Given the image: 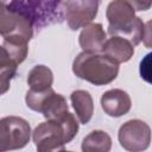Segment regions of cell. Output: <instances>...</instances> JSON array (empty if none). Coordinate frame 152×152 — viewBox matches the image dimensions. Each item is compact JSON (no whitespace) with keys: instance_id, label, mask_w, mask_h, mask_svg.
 I'll return each instance as SVG.
<instances>
[{"instance_id":"cell-1","label":"cell","mask_w":152,"mask_h":152,"mask_svg":"<svg viewBox=\"0 0 152 152\" xmlns=\"http://www.w3.org/2000/svg\"><path fill=\"white\" fill-rule=\"evenodd\" d=\"M78 132V122L74 114L66 112L57 120H46L32 132V139L39 152L63 151Z\"/></svg>"},{"instance_id":"cell-2","label":"cell","mask_w":152,"mask_h":152,"mask_svg":"<svg viewBox=\"0 0 152 152\" xmlns=\"http://www.w3.org/2000/svg\"><path fill=\"white\" fill-rule=\"evenodd\" d=\"M74 74L94 86H104L113 82L119 74V63L103 52L78 53L72 62Z\"/></svg>"},{"instance_id":"cell-3","label":"cell","mask_w":152,"mask_h":152,"mask_svg":"<svg viewBox=\"0 0 152 152\" xmlns=\"http://www.w3.org/2000/svg\"><path fill=\"white\" fill-rule=\"evenodd\" d=\"M108 33L128 39L134 46L142 39L144 23L135 15V10L126 0H113L106 10Z\"/></svg>"},{"instance_id":"cell-4","label":"cell","mask_w":152,"mask_h":152,"mask_svg":"<svg viewBox=\"0 0 152 152\" xmlns=\"http://www.w3.org/2000/svg\"><path fill=\"white\" fill-rule=\"evenodd\" d=\"M66 0H12L7 6L31 18L34 26L61 20L64 17Z\"/></svg>"},{"instance_id":"cell-5","label":"cell","mask_w":152,"mask_h":152,"mask_svg":"<svg viewBox=\"0 0 152 152\" xmlns=\"http://www.w3.org/2000/svg\"><path fill=\"white\" fill-rule=\"evenodd\" d=\"M26 106L38 113H42L46 120H57L69 112V106L63 95L57 94L52 87L45 90H27L25 96Z\"/></svg>"},{"instance_id":"cell-6","label":"cell","mask_w":152,"mask_h":152,"mask_svg":"<svg viewBox=\"0 0 152 152\" xmlns=\"http://www.w3.org/2000/svg\"><path fill=\"white\" fill-rule=\"evenodd\" d=\"M33 21L30 17L1 2L0 33L4 39L28 43L33 36Z\"/></svg>"},{"instance_id":"cell-7","label":"cell","mask_w":152,"mask_h":152,"mask_svg":"<svg viewBox=\"0 0 152 152\" xmlns=\"http://www.w3.org/2000/svg\"><path fill=\"white\" fill-rule=\"evenodd\" d=\"M31 138L30 124L20 116H5L0 120V151L23 148Z\"/></svg>"},{"instance_id":"cell-8","label":"cell","mask_w":152,"mask_h":152,"mask_svg":"<svg viewBox=\"0 0 152 152\" xmlns=\"http://www.w3.org/2000/svg\"><path fill=\"white\" fill-rule=\"evenodd\" d=\"M151 128L150 126L139 119H132L122 124L118 132V139L127 151L138 152L146 150L151 144Z\"/></svg>"},{"instance_id":"cell-9","label":"cell","mask_w":152,"mask_h":152,"mask_svg":"<svg viewBox=\"0 0 152 152\" xmlns=\"http://www.w3.org/2000/svg\"><path fill=\"white\" fill-rule=\"evenodd\" d=\"M100 0H66L64 18L68 26L76 31L84 27L97 15Z\"/></svg>"},{"instance_id":"cell-10","label":"cell","mask_w":152,"mask_h":152,"mask_svg":"<svg viewBox=\"0 0 152 152\" xmlns=\"http://www.w3.org/2000/svg\"><path fill=\"white\" fill-rule=\"evenodd\" d=\"M102 110L112 118H120L127 114L132 107V100L127 91L122 89H109L101 96Z\"/></svg>"},{"instance_id":"cell-11","label":"cell","mask_w":152,"mask_h":152,"mask_svg":"<svg viewBox=\"0 0 152 152\" xmlns=\"http://www.w3.org/2000/svg\"><path fill=\"white\" fill-rule=\"evenodd\" d=\"M106 38L107 34L102 24L89 23L82 28L78 36V43L86 52H102L103 45L107 40Z\"/></svg>"},{"instance_id":"cell-12","label":"cell","mask_w":152,"mask_h":152,"mask_svg":"<svg viewBox=\"0 0 152 152\" xmlns=\"http://www.w3.org/2000/svg\"><path fill=\"white\" fill-rule=\"evenodd\" d=\"M102 52L118 63H125L133 57L134 45L124 37L112 36L106 40Z\"/></svg>"},{"instance_id":"cell-13","label":"cell","mask_w":152,"mask_h":152,"mask_svg":"<svg viewBox=\"0 0 152 152\" xmlns=\"http://www.w3.org/2000/svg\"><path fill=\"white\" fill-rule=\"evenodd\" d=\"M70 101L78 121L83 125L88 124L94 114V101L89 91L82 89L75 90L70 95Z\"/></svg>"},{"instance_id":"cell-14","label":"cell","mask_w":152,"mask_h":152,"mask_svg":"<svg viewBox=\"0 0 152 152\" xmlns=\"http://www.w3.org/2000/svg\"><path fill=\"white\" fill-rule=\"evenodd\" d=\"M27 86L30 89L40 91L52 87L53 74L50 68L43 64L34 65L27 74Z\"/></svg>"},{"instance_id":"cell-15","label":"cell","mask_w":152,"mask_h":152,"mask_svg":"<svg viewBox=\"0 0 152 152\" xmlns=\"http://www.w3.org/2000/svg\"><path fill=\"white\" fill-rule=\"evenodd\" d=\"M81 147L84 152H108L112 148V138L107 132L95 129L84 137Z\"/></svg>"},{"instance_id":"cell-16","label":"cell","mask_w":152,"mask_h":152,"mask_svg":"<svg viewBox=\"0 0 152 152\" xmlns=\"http://www.w3.org/2000/svg\"><path fill=\"white\" fill-rule=\"evenodd\" d=\"M18 65L19 64L17 62L11 59L4 51H1V55H0V86H1V94H5L8 90L11 80L14 77Z\"/></svg>"},{"instance_id":"cell-17","label":"cell","mask_w":152,"mask_h":152,"mask_svg":"<svg viewBox=\"0 0 152 152\" xmlns=\"http://www.w3.org/2000/svg\"><path fill=\"white\" fill-rule=\"evenodd\" d=\"M0 50L4 51L11 59L17 62L18 64H20L25 61L27 52H28L26 42L13 40V39H4Z\"/></svg>"},{"instance_id":"cell-18","label":"cell","mask_w":152,"mask_h":152,"mask_svg":"<svg viewBox=\"0 0 152 152\" xmlns=\"http://www.w3.org/2000/svg\"><path fill=\"white\" fill-rule=\"evenodd\" d=\"M139 72H140V77L145 82L152 84V52L145 55L140 61Z\"/></svg>"},{"instance_id":"cell-19","label":"cell","mask_w":152,"mask_h":152,"mask_svg":"<svg viewBox=\"0 0 152 152\" xmlns=\"http://www.w3.org/2000/svg\"><path fill=\"white\" fill-rule=\"evenodd\" d=\"M141 40L146 48L152 49V19H150L144 24V32Z\"/></svg>"},{"instance_id":"cell-20","label":"cell","mask_w":152,"mask_h":152,"mask_svg":"<svg viewBox=\"0 0 152 152\" xmlns=\"http://www.w3.org/2000/svg\"><path fill=\"white\" fill-rule=\"evenodd\" d=\"M135 11H147L152 6V0H126Z\"/></svg>"},{"instance_id":"cell-21","label":"cell","mask_w":152,"mask_h":152,"mask_svg":"<svg viewBox=\"0 0 152 152\" xmlns=\"http://www.w3.org/2000/svg\"><path fill=\"white\" fill-rule=\"evenodd\" d=\"M1 2H5L6 4V0H1Z\"/></svg>"}]
</instances>
